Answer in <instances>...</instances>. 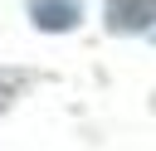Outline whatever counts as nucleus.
I'll list each match as a JSON object with an SVG mask.
<instances>
[{"label":"nucleus","mask_w":156,"mask_h":151,"mask_svg":"<svg viewBox=\"0 0 156 151\" xmlns=\"http://www.w3.org/2000/svg\"><path fill=\"white\" fill-rule=\"evenodd\" d=\"M29 19H34L39 29L63 34V29H73V24L83 19V5H78V0H29Z\"/></svg>","instance_id":"1"},{"label":"nucleus","mask_w":156,"mask_h":151,"mask_svg":"<svg viewBox=\"0 0 156 151\" xmlns=\"http://www.w3.org/2000/svg\"><path fill=\"white\" fill-rule=\"evenodd\" d=\"M156 24V0H107V29H146Z\"/></svg>","instance_id":"2"},{"label":"nucleus","mask_w":156,"mask_h":151,"mask_svg":"<svg viewBox=\"0 0 156 151\" xmlns=\"http://www.w3.org/2000/svg\"><path fill=\"white\" fill-rule=\"evenodd\" d=\"M29 83V73H20V68H0V107H10L15 102V93Z\"/></svg>","instance_id":"3"}]
</instances>
